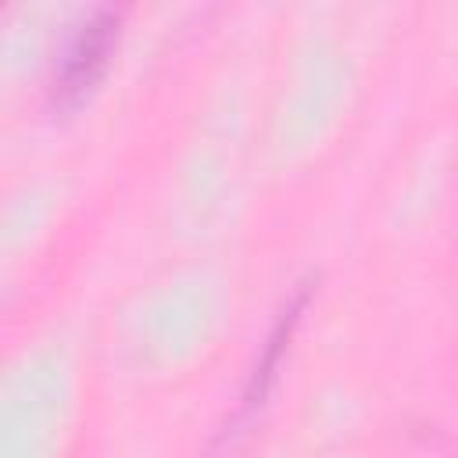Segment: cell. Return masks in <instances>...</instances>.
Returning <instances> with one entry per match:
<instances>
[{
	"label": "cell",
	"mask_w": 458,
	"mask_h": 458,
	"mask_svg": "<svg viewBox=\"0 0 458 458\" xmlns=\"http://www.w3.org/2000/svg\"><path fill=\"white\" fill-rule=\"evenodd\" d=\"M114 36H118V14L107 11V7L93 11L75 29V36L68 39V47L61 54V68H57V79H54L57 97L75 100L97 82V75L107 64V54L114 47Z\"/></svg>",
	"instance_id": "6da1fadb"
}]
</instances>
